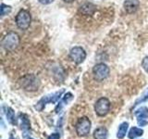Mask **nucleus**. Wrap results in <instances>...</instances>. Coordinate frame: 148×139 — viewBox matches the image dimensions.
Listing matches in <instances>:
<instances>
[{
  "label": "nucleus",
  "instance_id": "obj_1",
  "mask_svg": "<svg viewBox=\"0 0 148 139\" xmlns=\"http://www.w3.org/2000/svg\"><path fill=\"white\" fill-rule=\"evenodd\" d=\"M21 43V38L17 32H10L4 36V38L2 39V46L4 49H6L7 51H13L15 50L18 45Z\"/></svg>",
  "mask_w": 148,
  "mask_h": 139
},
{
  "label": "nucleus",
  "instance_id": "obj_2",
  "mask_svg": "<svg viewBox=\"0 0 148 139\" xmlns=\"http://www.w3.org/2000/svg\"><path fill=\"white\" fill-rule=\"evenodd\" d=\"M16 24L21 30H27L32 22L31 13L26 9H21L16 16Z\"/></svg>",
  "mask_w": 148,
  "mask_h": 139
},
{
  "label": "nucleus",
  "instance_id": "obj_3",
  "mask_svg": "<svg viewBox=\"0 0 148 139\" xmlns=\"http://www.w3.org/2000/svg\"><path fill=\"white\" fill-rule=\"evenodd\" d=\"M110 70L108 65L104 63H98L92 69V74L95 80L97 81H103L109 76Z\"/></svg>",
  "mask_w": 148,
  "mask_h": 139
},
{
  "label": "nucleus",
  "instance_id": "obj_4",
  "mask_svg": "<svg viewBox=\"0 0 148 139\" xmlns=\"http://www.w3.org/2000/svg\"><path fill=\"white\" fill-rule=\"evenodd\" d=\"M76 133L79 136H86L91 130V122L87 117H82L76 123Z\"/></svg>",
  "mask_w": 148,
  "mask_h": 139
},
{
  "label": "nucleus",
  "instance_id": "obj_5",
  "mask_svg": "<svg viewBox=\"0 0 148 139\" xmlns=\"http://www.w3.org/2000/svg\"><path fill=\"white\" fill-rule=\"evenodd\" d=\"M21 85L27 91H35L39 86V81L34 75L28 74L21 79Z\"/></svg>",
  "mask_w": 148,
  "mask_h": 139
},
{
  "label": "nucleus",
  "instance_id": "obj_6",
  "mask_svg": "<svg viewBox=\"0 0 148 139\" xmlns=\"http://www.w3.org/2000/svg\"><path fill=\"white\" fill-rule=\"evenodd\" d=\"M110 109V102L106 97H101L98 100L96 101V103L95 105V113L103 117L106 116L108 113V111Z\"/></svg>",
  "mask_w": 148,
  "mask_h": 139
},
{
  "label": "nucleus",
  "instance_id": "obj_7",
  "mask_svg": "<svg viewBox=\"0 0 148 139\" xmlns=\"http://www.w3.org/2000/svg\"><path fill=\"white\" fill-rule=\"evenodd\" d=\"M69 58L74 63L81 64L86 58V52L82 46H74L69 51Z\"/></svg>",
  "mask_w": 148,
  "mask_h": 139
},
{
  "label": "nucleus",
  "instance_id": "obj_8",
  "mask_svg": "<svg viewBox=\"0 0 148 139\" xmlns=\"http://www.w3.org/2000/svg\"><path fill=\"white\" fill-rule=\"evenodd\" d=\"M61 93H62V91L56 93V94L50 96H45L44 98H42L38 102V103H37V105L35 106V109H38V110H42V109H44V107L45 106V104L48 103V102H52V103H55V102L59 98V96H60V95H61Z\"/></svg>",
  "mask_w": 148,
  "mask_h": 139
},
{
  "label": "nucleus",
  "instance_id": "obj_9",
  "mask_svg": "<svg viewBox=\"0 0 148 139\" xmlns=\"http://www.w3.org/2000/svg\"><path fill=\"white\" fill-rule=\"evenodd\" d=\"M96 6L92 3H84L79 8V12L83 16H92L96 12Z\"/></svg>",
  "mask_w": 148,
  "mask_h": 139
},
{
  "label": "nucleus",
  "instance_id": "obj_10",
  "mask_svg": "<svg viewBox=\"0 0 148 139\" xmlns=\"http://www.w3.org/2000/svg\"><path fill=\"white\" fill-rule=\"evenodd\" d=\"M140 6V1L139 0H125L123 7L125 11L129 14H132L136 12Z\"/></svg>",
  "mask_w": 148,
  "mask_h": 139
},
{
  "label": "nucleus",
  "instance_id": "obj_11",
  "mask_svg": "<svg viewBox=\"0 0 148 139\" xmlns=\"http://www.w3.org/2000/svg\"><path fill=\"white\" fill-rule=\"evenodd\" d=\"M108 136V130L105 127H99L94 132V137L95 139H106Z\"/></svg>",
  "mask_w": 148,
  "mask_h": 139
},
{
  "label": "nucleus",
  "instance_id": "obj_12",
  "mask_svg": "<svg viewBox=\"0 0 148 139\" xmlns=\"http://www.w3.org/2000/svg\"><path fill=\"white\" fill-rule=\"evenodd\" d=\"M135 116L138 119V122L146 120V119H148V109L145 108V107L139 109L137 111H135Z\"/></svg>",
  "mask_w": 148,
  "mask_h": 139
},
{
  "label": "nucleus",
  "instance_id": "obj_13",
  "mask_svg": "<svg viewBox=\"0 0 148 139\" xmlns=\"http://www.w3.org/2000/svg\"><path fill=\"white\" fill-rule=\"evenodd\" d=\"M143 131L141 128H138V127H132L129 132V138L131 139H134L138 136H143Z\"/></svg>",
  "mask_w": 148,
  "mask_h": 139
},
{
  "label": "nucleus",
  "instance_id": "obj_14",
  "mask_svg": "<svg viewBox=\"0 0 148 139\" xmlns=\"http://www.w3.org/2000/svg\"><path fill=\"white\" fill-rule=\"evenodd\" d=\"M128 127H129V123L128 122H123V123L120 124V126L119 128V131H118L117 137L119 138V139H122L125 136H126Z\"/></svg>",
  "mask_w": 148,
  "mask_h": 139
},
{
  "label": "nucleus",
  "instance_id": "obj_15",
  "mask_svg": "<svg viewBox=\"0 0 148 139\" xmlns=\"http://www.w3.org/2000/svg\"><path fill=\"white\" fill-rule=\"evenodd\" d=\"M20 120L21 122V128L23 130H28L30 128V122L28 118L26 117V115L24 114H20V117H18Z\"/></svg>",
  "mask_w": 148,
  "mask_h": 139
},
{
  "label": "nucleus",
  "instance_id": "obj_16",
  "mask_svg": "<svg viewBox=\"0 0 148 139\" xmlns=\"http://www.w3.org/2000/svg\"><path fill=\"white\" fill-rule=\"evenodd\" d=\"M6 115H7V117L8 119V120L11 123H15V117H14V111L10 109V108H7L6 107Z\"/></svg>",
  "mask_w": 148,
  "mask_h": 139
},
{
  "label": "nucleus",
  "instance_id": "obj_17",
  "mask_svg": "<svg viewBox=\"0 0 148 139\" xmlns=\"http://www.w3.org/2000/svg\"><path fill=\"white\" fill-rule=\"evenodd\" d=\"M10 11H11L10 6H7V5H5V4L1 5V15L2 16L8 15V13H10Z\"/></svg>",
  "mask_w": 148,
  "mask_h": 139
},
{
  "label": "nucleus",
  "instance_id": "obj_18",
  "mask_svg": "<svg viewBox=\"0 0 148 139\" xmlns=\"http://www.w3.org/2000/svg\"><path fill=\"white\" fill-rule=\"evenodd\" d=\"M72 98H73V96H72V95L71 94V93H67V94L65 95V96L63 97V102H64V103L68 104L69 101L72 100Z\"/></svg>",
  "mask_w": 148,
  "mask_h": 139
},
{
  "label": "nucleus",
  "instance_id": "obj_19",
  "mask_svg": "<svg viewBox=\"0 0 148 139\" xmlns=\"http://www.w3.org/2000/svg\"><path fill=\"white\" fill-rule=\"evenodd\" d=\"M142 66H143V70H145V71L148 73V57H145V58L143 59Z\"/></svg>",
  "mask_w": 148,
  "mask_h": 139
},
{
  "label": "nucleus",
  "instance_id": "obj_20",
  "mask_svg": "<svg viewBox=\"0 0 148 139\" xmlns=\"http://www.w3.org/2000/svg\"><path fill=\"white\" fill-rule=\"evenodd\" d=\"M60 138V136H59V133H52L51 136H49L48 139H59Z\"/></svg>",
  "mask_w": 148,
  "mask_h": 139
},
{
  "label": "nucleus",
  "instance_id": "obj_21",
  "mask_svg": "<svg viewBox=\"0 0 148 139\" xmlns=\"http://www.w3.org/2000/svg\"><path fill=\"white\" fill-rule=\"evenodd\" d=\"M38 1L41 3V4H43V5H48V4H51L52 3L54 0H38Z\"/></svg>",
  "mask_w": 148,
  "mask_h": 139
},
{
  "label": "nucleus",
  "instance_id": "obj_22",
  "mask_svg": "<svg viewBox=\"0 0 148 139\" xmlns=\"http://www.w3.org/2000/svg\"><path fill=\"white\" fill-rule=\"evenodd\" d=\"M64 2H66V3H72L74 0H63Z\"/></svg>",
  "mask_w": 148,
  "mask_h": 139
},
{
  "label": "nucleus",
  "instance_id": "obj_23",
  "mask_svg": "<svg viewBox=\"0 0 148 139\" xmlns=\"http://www.w3.org/2000/svg\"><path fill=\"white\" fill-rule=\"evenodd\" d=\"M29 139H31V138H29Z\"/></svg>",
  "mask_w": 148,
  "mask_h": 139
}]
</instances>
